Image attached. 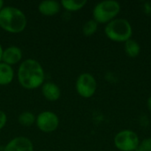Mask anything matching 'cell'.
Segmentation results:
<instances>
[{
    "label": "cell",
    "instance_id": "cell-1",
    "mask_svg": "<svg viewBox=\"0 0 151 151\" xmlns=\"http://www.w3.org/2000/svg\"><path fill=\"white\" fill-rule=\"evenodd\" d=\"M17 78L22 88L26 89H35L44 82V70L38 61L28 58L19 65Z\"/></svg>",
    "mask_w": 151,
    "mask_h": 151
},
{
    "label": "cell",
    "instance_id": "cell-2",
    "mask_svg": "<svg viewBox=\"0 0 151 151\" xmlns=\"http://www.w3.org/2000/svg\"><path fill=\"white\" fill-rule=\"evenodd\" d=\"M24 12L14 6H5L0 11V27L11 34H19L27 27Z\"/></svg>",
    "mask_w": 151,
    "mask_h": 151
},
{
    "label": "cell",
    "instance_id": "cell-3",
    "mask_svg": "<svg viewBox=\"0 0 151 151\" xmlns=\"http://www.w3.org/2000/svg\"><path fill=\"white\" fill-rule=\"evenodd\" d=\"M104 34L108 39L116 42H126L132 38L133 27L131 23L123 18H116L104 27Z\"/></svg>",
    "mask_w": 151,
    "mask_h": 151
},
{
    "label": "cell",
    "instance_id": "cell-4",
    "mask_svg": "<svg viewBox=\"0 0 151 151\" xmlns=\"http://www.w3.org/2000/svg\"><path fill=\"white\" fill-rule=\"evenodd\" d=\"M120 4L115 0H105L96 4L93 9V19L98 24H108L120 12Z\"/></svg>",
    "mask_w": 151,
    "mask_h": 151
},
{
    "label": "cell",
    "instance_id": "cell-5",
    "mask_svg": "<svg viewBox=\"0 0 151 151\" xmlns=\"http://www.w3.org/2000/svg\"><path fill=\"white\" fill-rule=\"evenodd\" d=\"M114 146L119 151H135L140 145L138 134L130 129L119 131L114 137Z\"/></svg>",
    "mask_w": 151,
    "mask_h": 151
},
{
    "label": "cell",
    "instance_id": "cell-6",
    "mask_svg": "<svg viewBox=\"0 0 151 151\" xmlns=\"http://www.w3.org/2000/svg\"><path fill=\"white\" fill-rule=\"evenodd\" d=\"M97 88L96 78L88 73L80 74L75 82V89L78 95L83 98L92 97Z\"/></svg>",
    "mask_w": 151,
    "mask_h": 151
},
{
    "label": "cell",
    "instance_id": "cell-7",
    "mask_svg": "<svg viewBox=\"0 0 151 151\" xmlns=\"http://www.w3.org/2000/svg\"><path fill=\"white\" fill-rule=\"evenodd\" d=\"M36 126L43 133H51L57 130L59 125V119L56 113L50 111H44L39 113L35 120Z\"/></svg>",
    "mask_w": 151,
    "mask_h": 151
},
{
    "label": "cell",
    "instance_id": "cell-8",
    "mask_svg": "<svg viewBox=\"0 0 151 151\" xmlns=\"http://www.w3.org/2000/svg\"><path fill=\"white\" fill-rule=\"evenodd\" d=\"M4 151H34V145L28 138L18 136L5 145Z\"/></svg>",
    "mask_w": 151,
    "mask_h": 151
},
{
    "label": "cell",
    "instance_id": "cell-9",
    "mask_svg": "<svg viewBox=\"0 0 151 151\" xmlns=\"http://www.w3.org/2000/svg\"><path fill=\"white\" fill-rule=\"evenodd\" d=\"M22 58V51L20 48L17 46H10L4 50L2 56V62L8 65H13L21 61Z\"/></svg>",
    "mask_w": 151,
    "mask_h": 151
},
{
    "label": "cell",
    "instance_id": "cell-10",
    "mask_svg": "<svg viewBox=\"0 0 151 151\" xmlns=\"http://www.w3.org/2000/svg\"><path fill=\"white\" fill-rule=\"evenodd\" d=\"M61 4L59 2L53 1V0H46L42 1L38 5L39 12L43 16H54L58 14L60 11Z\"/></svg>",
    "mask_w": 151,
    "mask_h": 151
},
{
    "label": "cell",
    "instance_id": "cell-11",
    "mask_svg": "<svg viewBox=\"0 0 151 151\" xmlns=\"http://www.w3.org/2000/svg\"><path fill=\"white\" fill-rule=\"evenodd\" d=\"M42 96L50 102H55L59 99L61 96V90L59 87L51 81H48L42 84Z\"/></svg>",
    "mask_w": 151,
    "mask_h": 151
},
{
    "label": "cell",
    "instance_id": "cell-12",
    "mask_svg": "<svg viewBox=\"0 0 151 151\" xmlns=\"http://www.w3.org/2000/svg\"><path fill=\"white\" fill-rule=\"evenodd\" d=\"M14 78V71L11 65L0 62V86L9 85Z\"/></svg>",
    "mask_w": 151,
    "mask_h": 151
},
{
    "label": "cell",
    "instance_id": "cell-13",
    "mask_svg": "<svg viewBox=\"0 0 151 151\" xmlns=\"http://www.w3.org/2000/svg\"><path fill=\"white\" fill-rule=\"evenodd\" d=\"M124 43H125V45H124L125 52L129 58H134L139 56V54L141 52V46L136 40L131 38Z\"/></svg>",
    "mask_w": 151,
    "mask_h": 151
},
{
    "label": "cell",
    "instance_id": "cell-14",
    "mask_svg": "<svg viewBox=\"0 0 151 151\" xmlns=\"http://www.w3.org/2000/svg\"><path fill=\"white\" fill-rule=\"evenodd\" d=\"M86 4V0H63L60 2L61 6L68 12H77L82 9Z\"/></svg>",
    "mask_w": 151,
    "mask_h": 151
},
{
    "label": "cell",
    "instance_id": "cell-15",
    "mask_svg": "<svg viewBox=\"0 0 151 151\" xmlns=\"http://www.w3.org/2000/svg\"><path fill=\"white\" fill-rule=\"evenodd\" d=\"M35 120H36L35 116L31 111H24L18 118L19 123L21 126L26 127H29L32 125H34L35 122Z\"/></svg>",
    "mask_w": 151,
    "mask_h": 151
},
{
    "label": "cell",
    "instance_id": "cell-16",
    "mask_svg": "<svg viewBox=\"0 0 151 151\" xmlns=\"http://www.w3.org/2000/svg\"><path fill=\"white\" fill-rule=\"evenodd\" d=\"M98 28V23L94 20L93 19H88L85 22V24L82 27V33L85 36H92Z\"/></svg>",
    "mask_w": 151,
    "mask_h": 151
},
{
    "label": "cell",
    "instance_id": "cell-17",
    "mask_svg": "<svg viewBox=\"0 0 151 151\" xmlns=\"http://www.w3.org/2000/svg\"><path fill=\"white\" fill-rule=\"evenodd\" d=\"M135 151H151V137L142 140Z\"/></svg>",
    "mask_w": 151,
    "mask_h": 151
},
{
    "label": "cell",
    "instance_id": "cell-18",
    "mask_svg": "<svg viewBox=\"0 0 151 151\" xmlns=\"http://www.w3.org/2000/svg\"><path fill=\"white\" fill-rule=\"evenodd\" d=\"M7 122V116L4 111L0 110V130L3 129Z\"/></svg>",
    "mask_w": 151,
    "mask_h": 151
},
{
    "label": "cell",
    "instance_id": "cell-19",
    "mask_svg": "<svg viewBox=\"0 0 151 151\" xmlns=\"http://www.w3.org/2000/svg\"><path fill=\"white\" fill-rule=\"evenodd\" d=\"M147 107H148L149 111L151 112V96H150L147 100Z\"/></svg>",
    "mask_w": 151,
    "mask_h": 151
},
{
    "label": "cell",
    "instance_id": "cell-20",
    "mask_svg": "<svg viewBox=\"0 0 151 151\" xmlns=\"http://www.w3.org/2000/svg\"><path fill=\"white\" fill-rule=\"evenodd\" d=\"M3 51H4V49L0 43V62H2V56H3Z\"/></svg>",
    "mask_w": 151,
    "mask_h": 151
},
{
    "label": "cell",
    "instance_id": "cell-21",
    "mask_svg": "<svg viewBox=\"0 0 151 151\" xmlns=\"http://www.w3.org/2000/svg\"><path fill=\"white\" fill-rule=\"evenodd\" d=\"M4 1H2V0H0V11L4 8Z\"/></svg>",
    "mask_w": 151,
    "mask_h": 151
}]
</instances>
